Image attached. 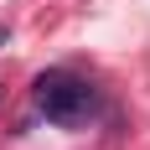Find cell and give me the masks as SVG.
<instances>
[{"label":"cell","instance_id":"cell-1","mask_svg":"<svg viewBox=\"0 0 150 150\" xmlns=\"http://www.w3.org/2000/svg\"><path fill=\"white\" fill-rule=\"evenodd\" d=\"M31 104H36V114L47 124H57V129H83L104 109V98H98V88H93L88 78L67 73V67H52V73H42L31 83Z\"/></svg>","mask_w":150,"mask_h":150},{"label":"cell","instance_id":"cell-2","mask_svg":"<svg viewBox=\"0 0 150 150\" xmlns=\"http://www.w3.org/2000/svg\"><path fill=\"white\" fill-rule=\"evenodd\" d=\"M5 36H11V31H5V26H0V42H5Z\"/></svg>","mask_w":150,"mask_h":150}]
</instances>
